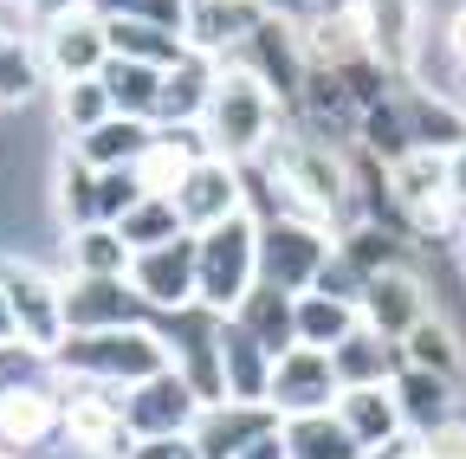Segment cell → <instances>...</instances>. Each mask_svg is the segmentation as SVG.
<instances>
[{
  "instance_id": "obj_1",
  "label": "cell",
  "mask_w": 466,
  "mask_h": 459,
  "mask_svg": "<svg viewBox=\"0 0 466 459\" xmlns=\"http://www.w3.org/2000/svg\"><path fill=\"white\" fill-rule=\"evenodd\" d=\"M279 136V97L266 91V78L240 59H227L208 97V117H201V143L227 162H259L266 143Z\"/></svg>"
},
{
  "instance_id": "obj_2",
  "label": "cell",
  "mask_w": 466,
  "mask_h": 459,
  "mask_svg": "<svg viewBox=\"0 0 466 459\" xmlns=\"http://www.w3.org/2000/svg\"><path fill=\"white\" fill-rule=\"evenodd\" d=\"M52 363L78 375V382H110V388H137L162 369H175L168 336L156 324H124V330H72L52 350Z\"/></svg>"
},
{
  "instance_id": "obj_3",
  "label": "cell",
  "mask_w": 466,
  "mask_h": 459,
  "mask_svg": "<svg viewBox=\"0 0 466 459\" xmlns=\"http://www.w3.org/2000/svg\"><path fill=\"white\" fill-rule=\"evenodd\" d=\"M259 284V220L233 214L208 234H195V304L208 311H240V298Z\"/></svg>"
},
{
  "instance_id": "obj_4",
  "label": "cell",
  "mask_w": 466,
  "mask_h": 459,
  "mask_svg": "<svg viewBox=\"0 0 466 459\" xmlns=\"http://www.w3.org/2000/svg\"><path fill=\"white\" fill-rule=\"evenodd\" d=\"M330 253H337V240H330V226H318V220H291V214L259 220V284L311 292Z\"/></svg>"
},
{
  "instance_id": "obj_5",
  "label": "cell",
  "mask_w": 466,
  "mask_h": 459,
  "mask_svg": "<svg viewBox=\"0 0 466 459\" xmlns=\"http://www.w3.org/2000/svg\"><path fill=\"white\" fill-rule=\"evenodd\" d=\"M0 284H7V304L26 343L39 350H58L72 330H66V272H52L46 259H0Z\"/></svg>"
},
{
  "instance_id": "obj_6",
  "label": "cell",
  "mask_w": 466,
  "mask_h": 459,
  "mask_svg": "<svg viewBox=\"0 0 466 459\" xmlns=\"http://www.w3.org/2000/svg\"><path fill=\"white\" fill-rule=\"evenodd\" d=\"M240 65H253L266 78V91L285 104V110H299L305 97V78H311V52H305V26H291L279 14H259L253 33L240 39V52H233Z\"/></svg>"
},
{
  "instance_id": "obj_7",
  "label": "cell",
  "mask_w": 466,
  "mask_h": 459,
  "mask_svg": "<svg viewBox=\"0 0 466 459\" xmlns=\"http://www.w3.org/2000/svg\"><path fill=\"white\" fill-rule=\"evenodd\" d=\"M39 65L52 85H72V78H97L104 59H110V20L97 7H72L39 26Z\"/></svg>"
},
{
  "instance_id": "obj_8",
  "label": "cell",
  "mask_w": 466,
  "mask_h": 459,
  "mask_svg": "<svg viewBox=\"0 0 466 459\" xmlns=\"http://www.w3.org/2000/svg\"><path fill=\"white\" fill-rule=\"evenodd\" d=\"M337 394H343V382H337L330 350L291 343V350L272 363V388H266V401L279 408V421H291V414H324V408H337Z\"/></svg>"
},
{
  "instance_id": "obj_9",
  "label": "cell",
  "mask_w": 466,
  "mask_h": 459,
  "mask_svg": "<svg viewBox=\"0 0 466 459\" xmlns=\"http://www.w3.org/2000/svg\"><path fill=\"white\" fill-rule=\"evenodd\" d=\"M357 14V33L370 45V59L389 78L415 72V52H421V0H350Z\"/></svg>"
},
{
  "instance_id": "obj_10",
  "label": "cell",
  "mask_w": 466,
  "mask_h": 459,
  "mask_svg": "<svg viewBox=\"0 0 466 459\" xmlns=\"http://www.w3.org/2000/svg\"><path fill=\"white\" fill-rule=\"evenodd\" d=\"M175 207H182L188 234H208V226L247 214V175H240V162H227V155L208 149L188 175H182V188H175Z\"/></svg>"
},
{
  "instance_id": "obj_11",
  "label": "cell",
  "mask_w": 466,
  "mask_h": 459,
  "mask_svg": "<svg viewBox=\"0 0 466 459\" xmlns=\"http://www.w3.org/2000/svg\"><path fill=\"white\" fill-rule=\"evenodd\" d=\"M66 434V394L58 382L0 388V453H46Z\"/></svg>"
},
{
  "instance_id": "obj_12",
  "label": "cell",
  "mask_w": 466,
  "mask_h": 459,
  "mask_svg": "<svg viewBox=\"0 0 466 459\" xmlns=\"http://www.w3.org/2000/svg\"><path fill=\"white\" fill-rule=\"evenodd\" d=\"M201 408H208V401H201V388H195L182 369H162V375H149V382H137V388L124 394V414H130L137 440H156V434H188Z\"/></svg>"
},
{
  "instance_id": "obj_13",
  "label": "cell",
  "mask_w": 466,
  "mask_h": 459,
  "mask_svg": "<svg viewBox=\"0 0 466 459\" xmlns=\"http://www.w3.org/2000/svg\"><path fill=\"white\" fill-rule=\"evenodd\" d=\"M434 311V298H428V284H421V272L408 265V259H395V265H382V272H370V284H363V324L370 330H382V336H408L421 317Z\"/></svg>"
},
{
  "instance_id": "obj_14",
  "label": "cell",
  "mask_w": 466,
  "mask_h": 459,
  "mask_svg": "<svg viewBox=\"0 0 466 459\" xmlns=\"http://www.w3.org/2000/svg\"><path fill=\"white\" fill-rule=\"evenodd\" d=\"M143 292L130 278H97V272H72L66 278V330H124L143 324Z\"/></svg>"
},
{
  "instance_id": "obj_15",
  "label": "cell",
  "mask_w": 466,
  "mask_h": 459,
  "mask_svg": "<svg viewBox=\"0 0 466 459\" xmlns=\"http://www.w3.org/2000/svg\"><path fill=\"white\" fill-rule=\"evenodd\" d=\"M195 446L208 453V459H240L253 440H266V434H279V408L272 401H208V408L195 414Z\"/></svg>"
},
{
  "instance_id": "obj_16",
  "label": "cell",
  "mask_w": 466,
  "mask_h": 459,
  "mask_svg": "<svg viewBox=\"0 0 466 459\" xmlns=\"http://www.w3.org/2000/svg\"><path fill=\"white\" fill-rule=\"evenodd\" d=\"M130 284L143 292L149 311H182V304H195V234L137 253V259H130Z\"/></svg>"
},
{
  "instance_id": "obj_17",
  "label": "cell",
  "mask_w": 466,
  "mask_h": 459,
  "mask_svg": "<svg viewBox=\"0 0 466 459\" xmlns=\"http://www.w3.org/2000/svg\"><path fill=\"white\" fill-rule=\"evenodd\" d=\"M214 78H220V65L208 59V52H182L168 72H162V104H156V124H168V130H201V117H208V97H214Z\"/></svg>"
},
{
  "instance_id": "obj_18",
  "label": "cell",
  "mask_w": 466,
  "mask_h": 459,
  "mask_svg": "<svg viewBox=\"0 0 466 459\" xmlns=\"http://www.w3.org/2000/svg\"><path fill=\"white\" fill-rule=\"evenodd\" d=\"M389 388H395V401H401V427H408V434H434V427L460 421V382H447V375H434V369L401 363Z\"/></svg>"
},
{
  "instance_id": "obj_19",
  "label": "cell",
  "mask_w": 466,
  "mask_h": 459,
  "mask_svg": "<svg viewBox=\"0 0 466 459\" xmlns=\"http://www.w3.org/2000/svg\"><path fill=\"white\" fill-rule=\"evenodd\" d=\"M272 350L240 324V317H220V382H227V394L233 401H266V388H272Z\"/></svg>"
},
{
  "instance_id": "obj_20",
  "label": "cell",
  "mask_w": 466,
  "mask_h": 459,
  "mask_svg": "<svg viewBox=\"0 0 466 459\" xmlns=\"http://www.w3.org/2000/svg\"><path fill=\"white\" fill-rule=\"evenodd\" d=\"M201 155H208L201 130H168V124H156L149 149L137 155V182H143L149 195H175V188H182V175H188Z\"/></svg>"
},
{
  "instance_id": "obj_21",
  "label": "cell",
  "mask_w": 466,
  "mask_h": 459,
  "mask_svg": "<svg viewBox=\"0 0 466 459\" xmlns=\"http://www.w3.org/2000/svg\"><path fill=\"white\" fill-rule=\"evenodd\" d=\"M259 20V0H188V45L220 59V52H240V39Z\"/></svg>"
},
{
  "instance_id": "obj_22",
  "label": "cell",
  "mask_w": 466,
  "mask_h": 459,
  "mask_svg": "<svg viewBox=\"0 0 466 459\" xmlns=\"http://www.w3.org/2000/svg\"><path fill=\"white\" fill-rule=\"evenodd\" d=\"M330 363H337V382H343V388L395 382V369H401V343L382 336V330H370V324H357V330H350L337 350H330Z\"/></svg>"
},
{
  "instance_id": "obj_23",
  "label": "cell",
  "mask_w": 466,
  "mask_h": 459,
  "mask_svg": "<svg viewBox=\"0 0 466 459\" xmlns=\"http://www.w3.org/2000/svg\"><path fill=\"white\" fill-rule=\"evenodd\" d=\"M337 414H343V427L363 440V453L370 446H382V440H395V434H408L401 427V401H395V388L389 382H363V388H343L337 394Z\"/></svg>"
},
{
  "instance_id": "obj_24",
  "label": "cell",
  "mask_w": 466,
  "mask_h": 459,
  "mask_svg": "<svg viewBox=\"0 0 466 459\" xmlns=\"http://www.w3.org/2000/svg\"><path fill=\"white\" fill-rule=\"evenodd\" d=\"M279 434H285V459H363V440L343 427L337 408L291 414V421H279Z\"/></svg>"
},
{
  "instance_id": "obj_25",
  "label": "cell",
  "mask_w": 466,
  "mask_h": 459,
  "mask_svg": "<svg viewBox=\"0 0 466 459\" xmlns=\"http://www.w3.org/2000/svg\"><path fill=\"white\" fill-rule=\"evenodd\" d=\"M227 317H240L272 356H285L299 343V292H279V284H253L240 298V311H227Z\"/></svg>"
},
{
  "instance_id": "obj_26",
  "label": "cell",
  "mask_w": 466,
  "mask_h": 459,
  "mask_svg": "<svg viewBox=\"0 0 466 459\" xmlns=\"http://www.w3.org/2000/svg\"><path fill=\"white\" fill-rule=\"evenodd\" d=\"M130 240L116 234L110 220H97V226H72L66 234V278L72 272H97V278H130Z\"/></svg>"
},
{
  "instance_id": "obj_27",
  "label": "cell",
  "mask_w": 466,
  "mask_h": 459,
  "mask_svg": "<svg viewBox=\"0 0 466 459\" xmlns=\"http://www.w3.org/2000/svg\"><path fill=\"white\" fill-rule=\"evenodd\" d=\"M149 136H156V124L149 117H124V110H116V117H104L91 136H78L72 149L91 162V168H137V155L149 149Z\"/></svg>"
},
{
  "instance_id": "obj_28",
  "label": "cell",
  "mask_w": 466,
  "mask_h": 459,
  "mask_svg": "<svg viewBox=\"0 0 466 459\" xmlns=\"http://www.w3.org/2000/svg\"><path fill=\"white\" fill-rule=\"evenodd\" d=\"M97 78H104L110 104L124 110V117H149V124H156V104H162V65H143V59H124V52H110Z\"/></svg>"
},
{
  "instance_id": "obj_29",
  "label": "cell",
  "mask_w": 466,
  "mask_h": 459,
  "mask_svg": "<svg viewBox=\"0 0 466 459\" xmlns=\"http://www.w3.org/2000/svg\"><path fill=\"white\" fill-rule=\"evenodd\" d=\"M401 363H415V369H434L447 382H466V350H460V336L441 311H428L415 330L401 336Z\"/></svg>"
},
{
  "instance_id": "obj_30",
  "label": "cell",
  "mask_w": 466,
  "mask_h": 459,
  "mask_svg": "<svg viewBox=\"0 0 466 459\" xmlns=\"http://www.w3.org/2000/svg\"><path fill=\"white\" fill-rule=\"evenodd\" d=\"M401 104H408V130H415V149H441V155H453V149L466 143V110H460V104L428 97V91H408Z\"/></svg>"
},
{
  "instance_id": "obj_31",
  "label": "cell",
  "mask_w": 466,
  "mask_h": 459,
  "mask_svg": "<svg viewBox=\"0 0 466 459\" xmlns=\"http://www.w3.org/2000/svg\"><path fill=\"white\" fill-rule=\"evenodd\" d=\"M357 324H363V304L330 292H299V343H311V350H337Z\"/></svg>"
},
{
  "instance_id": "obj_32",
  "label": "cell",
  "mask_w": 466,
  "mask_h": 459,
  "mask_svg": "<svg viewBox=\"0 0 466 459\" xmlns=\"http://www.w3.org/2000/svg\"><path fill=\"white\" fill-rule=\"evenodd\" d=\"M110 20V52H124V59H143V65H175L188 52L182 33H168V26H149V20H124V14H104Z\"/></svg>"
},
{
  "instance_id": "obj_33",
  "label": "cell",
  "mask_w": 466,
  "mask_h": 459,
  "mask_svg": "<svg viewBox=\"0 0 466 459\" xmlns=\"http://www.w3.org/2000/svg\"><path fill=\"white\" fill-rule=\"evenodd\" d=\"M116 234L130 240V253H149V246H168V240H182L188 226H182V207H175V195H143L124 220H116Z\"/></svg>"
},
{
  "instance_id": "obj_34",
  "label": "cell",
  "mask_w": 466,
  "mask_h": 459,
  "mask_svg": "<svg viewBox=\"0 0 466 459\" xmlns=\"http://www.w3.org/2000/svg\"><path fill=\"white\" fill-rule=\"evenodd\" d=\"M357 149H370V155H382V162H401L408 149H415V130H408V104H401V97H376V104L363 110Z\"/></svg>"
},
{
  "instance_id": "obj_35",
  "label": "cell",
  "mask_w": 466,
  "mask_h": 459,
  "mask_svg": "<svg viewBox=\"0 0 466 459\" xmlns=\"http://www.w3.org/2000/svg\"><path fill=\"white\" fill-rule=\"evenodd\" d=\"M58 214H66V234L72 226H97V168L72 149L66 162H58V188H52Z\"/></svg>"
},
{
  "instance_id": "obj_36",
  "label": "cell",
  "mask_w": 466,
  "mask_h": 459,
  "mask_svg": "<svg viewBox=\"0 0 466 459\" xmlns=\"http://www.w3.org/2000/svg\"><path fill=\"white\" fill-rule=\"evenodd\" d=\"M104 117H116L104 78H72V85H58V130H66V136H91Z\"/></svg>"
},
{
  "instance_id": "obj_37",
  "label": "cell",
  "mask_w": 466,
  "mask_h": 459,
  "mask_svg": "<svg viewBox=\"0 0 466 459\" xmlns=\"http://www.w3.org/2000/svg\"><path fill=\"white\" fill-rule=\"evenodd\" d=\"M104 14H124V20H149L188 39V0H104Z\"/></svg>"
},
{
  "instance_id": "obj_38",
  "label": "cell",
  "mask_w": 466,
  "mask_h": 459,
  "mask_svg": "<svg viewBox=\"0 0 466 459\" xmlns=\"http://www.w3.org/2000/svg\"><path fill=\"white\" fill-rule=\"evenodd\" d=\"M415 459H466V421H447L434 434H415Z\"/></svg>"
},
{
  "instance_id": "obj_39",
  "label": "cell",
  "mask_w": 466,
  "mask_h": 459,
  "mask_svg": "<svg viewBox=\"0 0 466 459\" xmlns=\"http://www.w3.org/2000/svg\"><path fill=\"white\" fill-rule=\"evenodd\" d=\"M130 459H208V453L195 446V434H156V440H137Z\"/></svg>"
},
{
  "instance_id": "obj_40",
  "label": "cell",
  "mask_w": 466,
  "mask_h": 459,
  "mask_svg": "<svg viewBox=\"0 0 466 459\" xmlns=\"http://www.w3.org/2000/svg\"><path fill=\"white\" fill-rule=\"evenodd\" d=\"M259 14H279V20H291V26H305V20L324 14V0H259Z\"/></svg>"
},
{
  "instance_id": "obj_41",
  "label": "cell",
  "mask_w": 466,
  "mask_h": 459,
  "mask_svg": "<svg viewBox=\"0 0 466 459\" xmlns=\"http://www.w3.org/2000/svg\"><path fill=\"white\" fill-rule=\"evenodd\" d=\"M447 59L466 72V0H460V7H453V20H447Z\"/></svg>"
},
{
  "instance_id": "obj_42",
  "label": "cell",
  "mask_w": 466,
  "mask_h": 459,
  "mask_svg": "<svg viewBox=\"0 0 466 459\" xmlns=\"http://www.w3.org/2000/svg\"><path fill=\"white\" fill-rule=\"evenodd\" d=\"M447 175H453V201L466 207V143H460V149L447 155Z\"/></svg>"
},
{
  "instance_id": "obj_43",
  "label": "cell",
  "mask_w": 466,
  "mask_h": 459,
  "mask_svg": "<svg viewBox=\"0 0 466 459\" xmlns=\"http://www.w3.org/2000/svg\"><path fill=\"white\" fill-rule=\"evenodd\" d=\"M240 459H285V434H266V440H253Z\"/></svg>"
},
{
  "instance_id": "obj_44",
  "label": "cell",
  "mask_w": 466,
  "mask_h": 459,
  "mask_svg": "<svg viewBox=\"0 0 466 459\" xmlns=\"http://www.w3.org/2000/svg\"><path fill=\"white\" fill-rule=\"evenodd\" d=\"M26 7H33V20L46 26V20H58V14H72V7H78V0H26Z\"/></svg>"
},
{
  "instance_id": "obj_45",
  "label": "cell",
  "mask_w": 466,
  "mask_h": 459,
  "mask_svg": "<svg viewBox=\"0 0 466 459\" xmlns=\"http://www.w3.org/2000/svg\"><path fill=\"white\" fill-rule=\"evenodd\" d=\"M20 324H14V304H7V284H0V343H14Z\"/></svg>"
},
{
  "instance_id": "obj_46",
  "label": "cell",
  "mask_w": 466,
  "mask_h": 459,
  "mask_svg": "<svg viewBox=\"0 0 466 459\" xmlns=\"http://www.w3.org/2000/svg\"><path fill=\"white\" fill-rule=\"evenodd\" d=\"M46 459H97V453H85V446H72V440H66V453H46Z\"/></svg>"
},
{
  "instance_id": "obj_47",
  "label": "cell",
  "mask_w": 466,
  "mask_h": 459,
  "mask_svg": "<svg viewBox=\"0 0 466 459\" xmlns=\"http://www.w3.org/2000/svg\"><path fill=\"white\" fill-rule=\"evenodd\" d=\"M460 284H466V226H460Z\"/></svg>"
},
{
  "instance_id": "obj_48",
  "label": "cell",
  "mask_w": 466,
  "mask_h": 459,
  "mask_svg": "<svg viewBox=\"0 0 466 459\" xmlns=\"http://www.w3.org/2000/svg\"><path fill=\"white\" fill-rule=\"evenodd\" d=\"M0 459H14V453H0Z\"/></svg>"
}]
</instances>
